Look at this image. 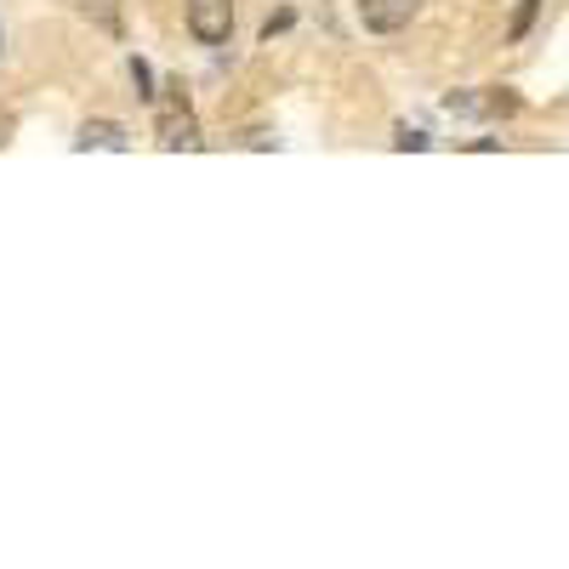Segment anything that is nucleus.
Instances as JSON below:
<instances>
[{
  "mask_svg": "<svg viewBox=\"0 0 569 569\" xmlns=\"http://www.w3.org/2000/svg\"><path fill=\"white\" fill-rule=\"evenodd\" d=\"M188 34L200 46H222L233 34V0H188Z\"/></svg>",
  "mask_w": 569,
  "mask_h": 569,
  "instance_id": "nucleus-1",
  "label": "nucleus"
},
{
  "mask_svg": "<svg viewBox=\"0 0 569 569\" xmlns=\"http://www.w3.org/2000/svg\"><path fill=\"white\" fill-rule=\"evenodd\" d=\"M421 0H359V18L370 34H399L410 18H416Z\"/></svg>",
  "mask_w": 569,
  "mask_h": 569,
  "instance_id": "nucleus-2",
  "label": "nucleus"
},
{
  "mask_svg": "<svg viewBox=\"0 0 569 569\" xmlns=\"http://www.w3.org/2000/svg\"><path fill=\"white\" fill-rule=\"evenodd\" d=\"M160 149H200V120L188 114V103H166L160 109Z\"/></svg>",
  "mask_w": 569,
  "mask_h": 569,
  "instance_id": "nucleus-3",
  "label": "nucleus"
},
{
  "mask_svg": "<svg viewBox=\"0 0 569 569\" xmlns=\"http://www.w3.org/2000/svg\"><path fill=\"white\" fill-rule=\"evenodd\" d=\"M445 109L450 114H512L518 98H512V91H485V98H450Z\"/></svg>",
  "mask_w": 569,
  "mask_h": 569,
  "instance_id": "nucleus-4",
  "label": "nucleus"
},
{
  "mask_svg": "<svg viewBox=\"0 0 569 569\" xmlns=\"http://www.w3.org/2000/svg\"><path fill=\"white\" fill-rule=\"evenodd\" d=\"M74 149H126V131L114 126V120H86L80 126V137H74Z\"/></svg>",
  "mask_w": 569,
  "mask_h": 569,
  "instance_id": "nucleus-5",
  "label": "nucleus"
},
{
  "mask_svg": "<svg viewBox=\"0 0 569 569\" xmlns=\"http://www.w3.org/2000/svg\"><path fill=\"white\" fill-rule=\"evenodd\" d=\"M536 12H541V0H518V12H512V29H507V34H512V40H525L530 23H536Z\"/></svg>",
  "mask_w": 569,
  "mask_h": 569,
  "instance_id": "nucleus-6",
  "label": "nucleus"
},
{
  "mask_svg": "<svg viewBox=\"0 0 569 569\" xmlns=\"http://www.w3.org/2000/svg\"><path fill=\"white\" fill-rule=\"evenodd\" d=\"M393 142H399V149H427V137H421V131H410V126H405Z\"/></svg>",
  "mask_w": 569,
  "mask_h": 569,
  "instance_id": "nucleus-7",
  "label": "nucleus"
},
{
  "mask_svg": "<svg viewBox=\"0 0 569 569\" xmlns=\"http://www.w3.org/2000/svg\"><path fill=\"white\" fill-rule=\"evenodd\" d=\"M12 126H18V120H12V109H0V142L12 137Z\"/></svg>",
  "mask_w": 569,
  "mask_h": 569,
  "instance_id": "nucleus-8",
  "label": "nucleus"
}]
</instances>
